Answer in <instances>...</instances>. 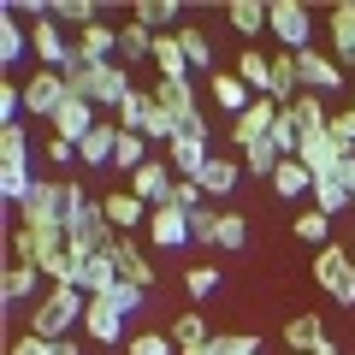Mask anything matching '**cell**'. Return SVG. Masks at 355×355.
<instances>
[{
  "label": "cell",
  "instance_id": "obj_42",
  "mask_svg": "<svg viewBox=\"0 0 355 355\" xmlns=\"http://www.w3.org/2000/svg\"><path fill=\"white\" fill-rule=\"evenodd\" d=\"M207 355H261V338L254 331H214L207 338Z\"/></svg>",
  "mask_w": 355,
  "mask_h": 355
},
{
  "label": "cell",
  "instance_id": "obj_52",
  "mask_svg": "<svg viewBox=\"0 0 355 355\" xmlns=\"http://www.w3.org/2000/svg\"><path fill=\"white\" fill-rule=\"evenodd\" d=\"M6 355H53V343L36 338V331H18V338L6 343Z\"/></svg>",
  "mask_w": 355,
  "mask_h": 355
},
{
  "label": "cell",
  "instance_id": "obj_19",
  "mask_svg": "<svg viewBox=\"0 0 355 355\" xmlns=\"http://www.w3.org/2000/svg\"><path fill=\"white\" fill-rule=\"evenodd\" d=\"M107 254H113V266H119V279H125V284H142V291L154 284V261L137 249V237H113Z\"/></svg>",
  "mask_w": 355,
  "mask_h": 355
},
{
  "label": "cell",
  "instance_id": "obj_27",
  "mask_svg": "<svg viewBox=\"0 0 355 355\" xmlns=\"http://www.w3.org/2000/svg\"><path fill=\"white\" fill-rule=\"evenodd\" d=\"M320 343H326V326H320V314H296L291 326H284V355H314Z\"/></svg>",
  "mask_w": 355,
  "mask_h": 355
},
{
  "label": "cell",
  "instance_id": "obj_55",
  "mask_svg": "<svg viewBox=\"0 0 355 355\" xmlns=\"http://www.w3.org/2000/svg\"><path fill=\"white\" fill-rule=\"evenodd\" d=\"M338 184L349 190V202H355V154H343V166H338Z\"/></svg>",
  "mask_w": 355,
  "mask_h": 355
},
{
  "label": "cell",
  "instance_id": "obj_14",
  "mask_svg": "<svg viewBox=\"0 0 355 355\" xmlns=\"http://www.w3.org/2000/svg\"><path fill=\"white\" fill-rule=\"evenodd\" d=\"M148 243L154 249H184V243H196L190 237V214H184V207H154L148 214Z\"/></svg>",
  "mask_w": 355,
  "mask_h": 355
},
{
  "label": "cell",
  "instance_id": "obj_57",
  "mask_svg": "<svg viewBox=\"0 0 355 355\" xmlns=\"http://www.w3.org/2000/svg\"><path fill=\"white\" fill-rule=\"evenodd\" d=\"M314 355H343V349H338V343H331V338H326V343H320V349H314Z\"/></svg>",
  "mask_w": 355,
  "mask_h": 355
},
{
  "label": "cell",
  "instance_id": "obj_11",
  "mask_svg": "<svg viewBox=\"0 0 355 355\" xmlns=\"http://www.w3.org/2000/svg\"><path fill=\"white\" fill-rule=\"evenodd\" d=\"M172 184H178V172L166 166V154H154V160L142 166V172H130V184H125V190H130V196H142L148 207H166V196H172Z\"/></svg>",
  "mask_w": 355,
  "mask_h": 355
},
{
  "label": "cell",
  "instance_id": "obj_6",
  "mask_svg": "<svg viewBox=\"0 0 355 355\" xmlns=\"http://www.w3.org/2000/svg\"><path fill=\"white\" fill-rule=\"evenodd\" d=\"M296 71H302V95H338V89H355L349 77H343V65H338V60H326L320 48L296 53Z\"/></svg>",
  "mask_w": 355,
  "mask_h": 355
},
{
  "label": "cell",
  "instance_id": "obj_24",
  "mask_svg": "<svg viewBox=\"0 0 355 355\" xmlns=\"http://www.w3.org/2000/svg\"><path fill=\"white\" fill-rule=\"evenodd\" d=\"M296 160L308 166V178H338V166H343V148H338L331 137H308Z\"/></svg>",
  "mask_w": 355,
  "mask_h": 355
},
{
  "label": "cell",
  "instance_id": "obj_38",
  "mask_svg": "<svg viewBox=\"0 0 355 355\" xmlns=\"http://www.w3.org/2000/svg\"><path fill=\"white\" fill-rule=\"evenodd\" d=\"M0 166H30V130H24V119H18V125H0Z\"/></svg>",
  "mask_w": 355,
  "mask_h": 355
},
{
  "label": "cell",
  "instance_id": "obj_40",
  "mask_svg": "<svg viewBox=\"0 0 355 355\" xmlns=\"http://www.w3.org/2000/svg\"><path fill=\"white\" fill-rule=\"evenodd\" d=\"M130 18H137V24H148L154 36H172V24H178V6H172V0H142V6H137Z\"/></svg>",
  "mask_w": 355,
  "mask_h": 355
},
{
  "label": "cell",
  "instance_id": "obj_30",
  "mask_svg": "<svg viewBox=\"0 0 355 355\" xmlns=\"http://www.w3.org/2000/svg\"><path fill=\"white\" fill-rule=\"evenodd\" d=\"M36 284H42V272L36 266H24V261H6V272H0V296H6V302H30V296H36Z\"/></svg>",
  "mask_w": 355,
  "mask_h": 355
},
{
  "label": "cell",
  "instance_id": "obj_2",
  "mask_svg": "<svg viewBox=\"0 0 355 355\" xmlns=\"http://www.w3.org/2000/svg\"><path fill=\"white\" fill-rule=\"evenodd\" d=\"M113 237H119V231H113V219H107V207L95 202V196H83V202L71 207V219H65V249L89 261V254L113 249Z\"/></svg>",
  "mask_w": 355,
  "mask_h": 355
},
{
  "label": "cell",
  "instance_id": "obj_41",
  "mask_svg": "<svg viewBox=\"0 0 355 355\" xmlns=\"http://www.w3.org/2000/svg\"><path fill=\"white\" fill-rule=\"evenodd\" d=\"M231 30H237V36H261V30H266V6H261V0H231Z\"/></svg>",
  "mask_w": 355,
  "mask_h": 355
},
{
  "label": "cell",
  "instance_id": "obj_58",
  "mask_svg": "<svg viewBox=\"0 0 355 355\" xmlns=\"http://www.w3.org/2000/svg\"><path fill=\"white\" fill-rule=\"evenodd\" d=\"M349 113H355V89H349Z\"/></svg>",
  "mask_w": 355,
  "mask_h": 355
},
{
  "label": "cell",
  "instance_id": "obj_35",
  "mask_svg": "<svg viewBox=\"0 0 355 355\" xmlns=\"http://www.w3.org/2000/svg\"><path fill=\"white\" fill-rule=\"evenodd\" d=\"M237 160H243V178H272V172H279V160H284V154L272 148V137H261V142H249V148H243Z\"/></svg>",
  "mask_w": 355,
  "mask_h": 355
},
{
  "label": "cell",
  "instance_id": "obj_25",
  "mask_svg": "<svg viewBox=\"0 0 355 355\" xmlns=\"http://www.w3.org/2000/svg\"><path fill=\"white\" fill-rule=\"evenodd\" d=\"M154 30L148 24H137V18H130V24H119V65H142V60H154Z\"/></svg>",
  "mask_w": 355,
  "mask_h": 355
},
{
  "label": "cell",
  "instance_id": "obj_23",
  "mask_svg": "<svg viewBox=\"0 0 355 355\" xmlns=\"http://www.w3.org/2000/svg\"><path fill=\"white\" fill-rule=\"evenodd\" d=\"M284 113L296 119V130H302V142L308 137H326V125H331V107H326V95H296Z\"/></svg>",
  "mask_w": 355,
  "mask_h": 355
},
{
  "label": "cell",
  "instance_id": "obj_12",
  "mask_svg": "<svg viewBox=\"0 0 355 355\" xmlns=\"http://www.w3.org/2000/svg\"><path fill=\"white\" fill-rule=\"evenodd\" d=\"M101 207H107V219H113V231H119V237H137V231H148V214H154V207L142 202V196H130V190L101 196Z\"/></svg>",
  "mask_w": 355,
  "mask_h": 355
},
{
  "label": "cell",
  "instance_id": "obj_5",
  "mask_svg": "<svg viewBox=\"0 0 355 355\" xmlns=\"http://www.w3.org/2000/svg\"><path fill=\"white\" fill-rule=\"evenodd\" d=\"M71 101V89H65V71H48V65H36V77L24 83V113L30 119H48L53 125V113Z\"/></svg>",
  "mask_w": 355,
  "mask_h": 355
},
{
  "label": "cell",
  "instance_id": "obj_34",
  "mask_svg": "<svg viewBox=\"0 0 355 355\" xmlns=\"http://www.w3.org/2000/svg\"><path fill=\"white\" fill-rule=\"evenodd\" d=\"M214 249H225V254L249 249V219H243L237 207H219V231H214Z\"/></svg>",
  "mask_w": 355,
  "mask_h": 355
},
{
  "label": "cell",
  "instance_id": "obj_29",
  "mask_svg": "<svg viewBox=\"0 0 355 355\" xmlns=\"http://www.w3.org/2000/svg\"><path fill=\"white\" fill-rule=\"evenodd\" d=\"M166 338L178 343V355H196V349H207V338H214V331H207V320L190 308V314H178L172 326H166Z\"/></svg>",
  "mask_w": 355,
  "mask_h": 355
},
{
  "label": "cell",
  "instance_id": "obj_32",
  "mask_svg": "<svg viewBox=\"0 0 355 355\" xmlns=\"http://www.w3.org/2000/svg\"><path fill=\"white\" fill-rule=\"evenodd\" d=\"M30 53V24H18L6 6H0V65H18Z\"/></svg>",
  "mask_w": 355,
  "mask_h": 355
},
{
  "label": "cell",
  "instance_id": "obj_33",
  "mask_svg": "<svg viewBox=\"0 0 355 355\" xmlns=\"http://www.w3.org/2000/svg\"><path fill=\"white\" fill-rule=\"evenodd\" d=\"M308 202H314L320 207V214H326V219H338V214H349V190H343V184H338V178H314V190H308Z\"/></svg>",
  "mask_w": 355,
  "mask_h": 355
},
{
  "label": "cell",
  "instance_id": "obj_36",
  "mask_svg": "<svg viewBox=\"0 0 355 355\" xmlns=\"http://www.w3.org/2000/svg\"><path fill=\"white\" fill-rule=\"evenodd\" d=\"M53 24L83 36L89 24H101V6H89V0H53Z\"/></svg>",
  "mask_w": 355,
  "mask_h": 355
},
{
  "label": "cell",
  "instance_id": "obj_4",
  "mask_svg": "<svg viewBox=\"0 0 355 355\" xmlns=\"http://www.w3.org/2000/svg\"><path fill=\"white\" fill-rule=\"evenodd\" d=\"M266 36L279 42L284 53H308L314 48V12L302 0H279V6H266Z\"/></svg>",
  "mask_w": 355,
  "mask_h": 355
},
{
  "label": "cell",
  "instance_id": "obj_28",
  "mask_svg": "<svg viewBox=\"0 0 355 355\" xmlns=\"http://www.w3.org/2000/svg\"><path fill=\"white\" fill-rule=\"evenodd\" d=\"M266 184H272V196H279V202H302V196L314 190V178H308L302 160H279V172L266 178Z\"/></svg>",
  "mask_w": 355,
  "mask_h": 355
},
{
  "label": "cell",
  "instance_id": "obj_8",
  "mask_svg": "<svg viewBox=\"0 0 355 355\" xmlns=\"http://www.w3.org/2000/svg\"><path fill=\"white\" fill-rule=\"evenodd\" d=\"M30 53H36V65H48V71H65L71 65V36H65L53 18H42V24H30Z\"/></svg>",
  "mask_w": 355,
  "mask_h": 355
},
{
  "label": "cell",
  "instance_id": "obj_56",
  "mask_svg": "<svg viewBox=\"0 0 355 355\" xmlns=\"http://www.w3.org/2000/svg\"><path fill=\"white\" fill-rule=\"evenodd\" d=\"M53 355H83V343H77V338H60V343H53Z\"/></svg>",
  "mask_w": 355,
  "mask_h": 355
},
{
  "label": "cell",
  "instance_id": "obj_16",
  "mask_svg": "<svg viewBox=\"0 0 355 355\" xmlns=\"http://www.w3.org/2000/svg\"><path fill=\"white\" fill-rule=\"evenodd\" d=\"M83 331L95 343H125V314H119L107 296H89V308H83Z\"/></svg>",
  "mask_w": 355,
  "mask_h": 355
},
{
  "label": "cell",
  "instance_id": "obj_50",
  "mask_svg": "<svg viewBox=\"0 0 355 355\" xmlns=\"http://www.w3.org/2000/svg\"><path fill=\"white\" fill-rule=\"evenodd\" d=\"M202 202H207V196H202V184H196V178H178L172 196H166V207H184V214H196Z\"/></svg>",
  "mask_w": 355,
  "mask_h": 355
},
{
  "label": "cell",
  "instance_id": "obj_21",
  "mask_svg": "<svg viewBox=\"0 0 355 355\" xmlns=\"http://www.w3.org/2000/svg\"><path fill=\"white\" fill-rule=\"evenodd\" d=\"M349 266H355V261H349V249H343V243L331 237L326 249H314V266H308V279H314L320 291L331 296V291H338V279H343V272H349Z\"/></svg>",
  "mask_w": 355,
  "mask_h": 355
},
{
  "label": "cell",
  "instance_id": "obj_13",
  "mask_svg": "<svg viewBox=\"0 0 355 355\" xmlns=\"http://www.w3.org/2000/svg\"><path fill=\"white\" fill-rule=\"evenodd\" d=\"M326 42H331L338 65H355V0H338L326 12Z\"/></svg>",
  "mask_w": 355,
  "mask_h": 355
},
{
  "label": "cell",
  "instance_id": "obj_3",
  "mask_svg": "<svg viewBox=\"0 0 355 355\" xmlns=\"http://www.w3.org/2000/svg\"><path fill=\"white\" fill-rule=\"evenodd\" d=\"M148 95L178 119V130H184V137H214V130H207V119H202V101H196V83H190V77H160Z\"/></svg>",
  "mask_w": 355,
  "mask_h": 355
},
{
  "label": "cell",
  "instance_id": "obj_39",
  "mask_svg": "<svg viewBox=\"0 0 355 355\" xmlns=\"http://www.w3.org/2000/svg\"><path fill=\"white\" fill-rule=\"evenodd\" d=\"M154 65H160V77H190V60H184V42H178V30L154 42Z\"/></svg>",
  "mask_w": 355,
  "mask_h": 355
},
{
  "label": "cell",
  "instance_id": "obj_31",
  "mask_svg": "<svg viewBox=\"0 0 355 355\" xmlns=\"http://www.w3.org/2000/svg\"><path fill=\"white\" fill-rule=\"evenodd\" d=\"M231 71H237L243 83L254 89V95H266V89H272V53H261V48H243Z\"/></svg>",
  "mask_w": 355,
  "mask_h": 355
},
{
  "label": "cell",
  "instance_id": "obj_7",
  "mask_svg": "<svg viewBox=\"0 0 355 355\" xmlns=\"http://www.w3.org/2000/svg\"><path fill=\"white\" fill-rule=\"evenodd\" d=\"M130 65H119V60H107V65H89V101L95 107H125V95H130Z\"/></svg>",
  "mask_w": 355,
  "mask_h": 355
},
{
  "label": "cell",
  "instance_id": "obj_47",
  "mask_svg": "<svg viewBox=\"0 0 355 355\" xmlns=\"http://www.w3.org/2000/svg\"><path fill=\"white\" fill-rule=\"evenodd\" d=\"M125 355H178V343L166 331H137V338H125Z\"/></svg>",
  "mask_w": 355,
  "mask_h": 355
},
{
  "label": "cell",
  "instance_id": "obj_45",
  "mask_svg": "<svg viewBox=\"0 0 355 355\" xmlns=\"http://www.w3.org/2000/svg\"><path fill=\"white\" fill-rule=\"evenodd\" d=\"M107 302H113V308H119L125 320H137L142 308H148V291H142V284H125V279H119L113 291H107Z\"/></svg>",
  "mask_w": 355,
  "mask_h": 355
},
{
  "label": "cell",
  "instance_id": "obj_10",
  "mask_svg": "<svg viewBox=\"0 0 355 355\" xmlns=\"http://www.w3.org/2000/svg\"><path fill=\"white\" fill-rule=\"evenodd\" d=\"M207 95H214V107H219L225 119H243L254 101H261V95H254L237 71H214V77H207Z\"/></svg>",
  "mask_w": 355,
  "mask_h": 355
},
{
  "label": "cell",
  "instance_id": "obj_53",
  "mask_svg": "<svg viewBox=\"0 0 355 355\" xmlns=\"http://www.w3.org/2000/svg\"><path fill=\"white\" fill-rule=\"evenodd\" d=\"M48 160H53V166H71V160H83V154H77V142H60V137H48Z\"/></svg>",
  "mask_w": 355,
  "mask_h": 355
},
{
  "label": "cell",
  "instance_id": "obj_17",
  "mask_svg": "<svg viewBox=\"0 0 355 355\" xmlns=\"http://www.w3.org/2000/svg\"><path fill=\"white\" fill-rule=\"evenodd\" d=\"M207 160H214V154H207V137H184V130H178V137L166 142V166H172L178 178H202Z\"/></svg>",
  "mask_w": 355,
  "mask_h": 355
},
{
  "label": "cell",
  "instance_id": "obj_54",
  "mask_svg": "<svg viewBox=\"0 0 355 355\" xmlns=\"http://www.w3.org/2000/svg\"><path fill=\"white\" fill-rule=\"evenodd\" d=\"M331 302H338V308H355V266H349V272L338 279V291H331Z\"/></svg>",
  "mask_w": 355,
  "mask_h": 355
},
{
  "label": "cell",
  "instance_id": "obj_9",
  "mask_svg": "<svg viewBox=\"0 0 355 355\" xmlns=\"http://www.w3.org/2000/svg\"><path fill=\"white\" fill-rule=\"evenodd\" d=\"M279 113H284V107H279V101H266V95H261V101H254V107H249L243 119H231V148L243 154L249 142L272 137V125H279Z\"/></svg>",
  "mask_w": 355,
  "mask_h": 355
},
{
  "label": "cell",
  "instance_id": "obj_46",
  "mask_svg": "<svg viewBox=\"0 0 355 355\" xmlns=\"http://www.w3.org/2000/svg\"><path fill=\"white\" fill-rule=\"evenodd\" d=\"M36 190V178H30V166H0V196H6V202H24V196Z\"/></svg>",
  "mask_w": 355,
  "mask_h": 355
},
{
  "label": "cell",
  "instance_id": "obj_26",
  "mask_svg": "<svg viewBox=\"0 0 355 355\" xmlns=\"http://www.w3.org/2000/svg\"><path fill=\"white\" fill-rule=\"evenodd\" d=\"M119 284V266H113V254H89L83 266H77V291L83 296H107Z\"/></svg>",
  "mask_w": 355,
  "mask_h": 355
},
{
  "label": "cell",
  "instance_id": "obj_43",
  "mask_svg": "<svg viewBox=\"0 0 355 355\" xmlns=\"http://www.w3.org/2000/svg\"><path fill=\"white\" fill-rule=\"evenodd\" d=\"M148 113H154V95H148V89H130V95H125V107H119V125H125V130H137V137H142Z\"/></svg>",
  "mask_w": 355,
  "mask_h": 355
},
{
  "label": "cell",
  "instance_id": "obj_20",
  "mask_svg": "<svg viewBox=\"0 0 355 355\" xmlns=\"http://www.w3.org/2000/svg\"><path fill=\"white\" fill-rule=\"evenodd\" d=\"M119 137H125V125H119V119H101V125L89 130L83 142H77V154H83V166H89V172H95V166H113Z\"/></svg>",
  "mask_w": 355,
  "mask_h": 355
},
{
  "label": "cell",
  "instance_id": "obj_15",
  "mask_svg": "<svg viewBox=\"0 0 355 355\" xmlns=\"http://www.w3.org/2000/svg\"><path fill=\"white\" fill-rule=\"evenodd\" d=\"M196 184H202V196L219 207V202H225V196L243 184V160H231V154H214V160L202 166V178H196Z\"/></svg>",
  "mask_w": 355,
  "mask_h": 355
},
{
  "label": "cell",
  "instance_id": "obj_37",
  "mask_svg": "<svg viewBox=\"0 0 355 355\" xmlns=\"http://www.w3.org/2000/svg\"><path fill=\"white\" fill-rule=\"evenodd\" d=\"M178 42H184V60H190V71H207V77L219 71V65H214V42H207L196 24H184V30H178Z\"/></svg>",
  "mask_w": 355,
  "mask_h": 355
},
{
  "label": "cell",
  "instance_id": "obj_22",
  "mask_svg": "<svg viewBox=\"0 0 355 355\" xmlns=\"http://www.w3.org/2000/svg\"><path fill=\"white\" fill-rule=\"evenodd\" d=\"M95 125H101V119H95V101H77V95L53 113V137H60V142H83Z\"/></svg>",
  "mask_w": 355,
  "mask_h": 355
},
{
  "label": "cell",
  "instance_id": "obj_49",
  "mask_svg": "<svg viewBox=\"0 0 355 355\" xmlns=\"http://www.w3.org/2000/svg\"><path fill=\"white\" fill-rule=\"evenodd\" d=\"M214 231H219V207H214V202H202V207H196V214H190V237L214 249Z\"/></svg>",
  "mask_w": 355,
  "mask_h": 355
},
{
  "label": "cell",
  "instance_id": "obj_44",
  "mask_svg": "<svg viewBox=\"0 0 355 355\" xmlns=\"http://www.w3.org/2000/svg\"><path fill=\"white\" fill-rule=\"evenodd\" d=\"M296 237H302V243H314V249H326V243H331V219L326 214H320V207H308V214H296Z\"/></svg>",
  "mask_w": 355,
  "mask_h": 355
},
{
  "label": "cell",
  "instance_id": "obj_18",
  "mask_svg": "<svg viewBox=\"0 0 355 355\" xmlns=\"http://www.w3.org/2000/svg\"><path fill=\"white\" fill-rule=\"evenodd\" d=\"M71 48H77L83 65H107V60H119V30L101 18V24H89L83 36H71Z\"/></svg>",
  "mask_w": 355,
  "mask_h": 355
},
{
  "label": "cell",
  "instance_id": "obj_48",
  "mask_svg": "<svg viewBox=\"0 0 355 355\" xmlns=\"http://www.w3.org/2000/svg\"><path fill=\"white\" fill-rule=\"evenodd\" d=\"M184 291H190L196 302H207V296L219 291V266H190V272H184Z\"/></svg>",
  "mask_w": 355,
  "mask_h": 355
},
{
  "label": "cell",
  "instance_id": "obj_1",
  "mask_svg": "<svg viewBox=\"0 0 355 355\" xmlns=\"http://www.w3.org/2000/svg\"><path fill=\"white\" fill-rule=\"evenodd\" d=\"M83 308H89V296L77 291V284H48V296L30 308V326L24 331L60 343V338H71V326H83Z\"/></svg>",
  "mask_w": 355,
  "mask_h": 355
},
{
  "label": "cell",
  "instance_id": "obj_51",
  "mask_svg": "<svg viewBox=\"0 0 355 355\" xmlns=\"http://www.w3.org/2000/svg\"><path fill=\"white\" fill-rule=\"evenodd\" d=\"M326 137L338 142L343 154H355V113H349V107H343V113H331V125H326Z\"/></svg>",
  "mask_w": 355,
  "mask_h": 355
}]
</instances>
